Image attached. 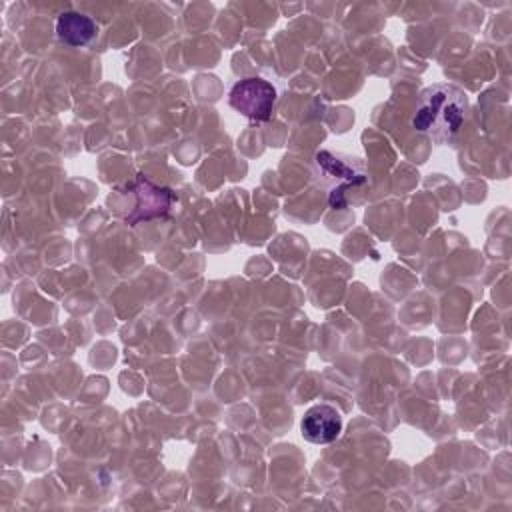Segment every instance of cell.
Here are the masks:
<instances>
[{
    "instance_id": "3957f363",
    "label": "cell",
    "mask_w": 512,
    "mask_h": 512,
    "mask_svg": "<svg viewBox=\"0 0 512 512\" xmlns=\"http://www.w3.org/2000/svg\"><path fill=\"white\" fill-rule=\"evenodd\" d=\"M230 106L248 120H270L276 104V88L258 76L238 80L228 94Z\"/></svg>"
},
{
    "instance_id": "5b68a950",
    "label": "cell",
    "mask_w": 512,
    "mask_h": 512,
    "mask_svg": "<svg viewBox=\"0 0 512 512\" xmlns=\"http://www.w3.org/2000/svg\"><path fill=\"white\" fill-rule=\"evenodd\" d=\"M134 192H136V208L134 212L126 218L128 224H136L138 220H150L156 216H162L170 210L174 194L168 188H160L146 180L144 176H138L134 182Z\"/></svg>"
},
{
    "instance_id": "6da1fadb",
    "label": "cell",
    "mask_w": 512,
    "mask_h": 512,
    "mask_svg": "<svg viewBox=\"0 0 512 512\" xmlns=\"http://www.w3.org/2000/svg\"><path fill=\"white\" fill-rule=\"evenodd\" d=\"M468 110L466 94L452 84H432L418 96L412 126L432 142H450L460 130Z\"/></svg>"
},
{
    "instance_id": "8992f818",
    "label": "cell",
    "mask_w": 512,
    "mask_h": 512,
    "mask_svg": "<svg viewBox=\"0 0 512 512\" xmlns=\"http://www.w3.org/2000/svg\"><path fill=\"white\" fill-rule=\"evenodd\" d=\"M56 36L68 46H86L96 36V22L82 12H62L56 18Z\"/></svg>"
},
{
    "instance_id": "7a4b0ae2",
    "label": "cell",
    "mask_w": 512,
    "mask_h": 512,
    "mask_svg": "<svg viewBox=\"0 0 512 512\" xmlns=\"http://www.w3.org/2000/svg\"><path fill=\"white\" fill-rule=\"evenodd\" d=\"M314 178L316 184L328 192L332 208L346 206V194L350 188L368 182V170L362 158L320 150L314 156Z\"/></svg>"
},
{
    "instance_id": "277c9868",
    "label": "cell",
    "mask_w": 512,
    "mask_h": 512,
    "mask_svg": "<svg viewBox=\"0 0 512 512\" xmlns=\"http://www.w3.org/2000/svg\"><path fill=\"white\" fill-rule=\"evenodd\" d=\"M300 430L312 444H330L342 432V414L330 404H314L306 410Z\"/></svg>"
}]
</instances>
